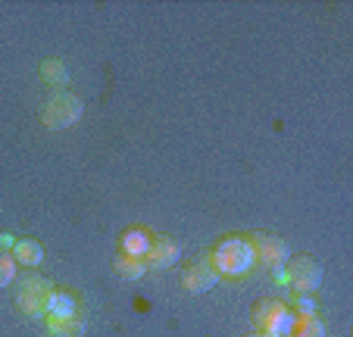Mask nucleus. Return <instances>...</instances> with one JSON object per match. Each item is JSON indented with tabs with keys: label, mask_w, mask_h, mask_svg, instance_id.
I'll use <instances>...</instances> for the list:
<instances>
[{
	"label": "nucleus",
	"mask_w": 353,
	"mask_h": 337,
	"mask_svg": "<svg viewBox=\"0 0 353 337\" xmlns=\"http://www.w3.org/2000/svg\"><path fill=\"white\" fill-rule=\"evenodd\" d=\"M210 263L219 275H244V272L254 269L256 253L254 244L244 238H225L213 253H210Z\"/></svg>",
	"instance_id": "f257e3e1"
},
{
	"label": "nucleus",
	"mask_w": 353,
	"mask_h": 337,
	"mask_svg": "<svg viewBox=\"0 0 353 337\" xmlns=\"http://www.w3.org/2000/svg\"><path fill=\"white\" fill-rule=\"evenodd\" d=\"M81 112H85L81 97H75L72 91H57L41 106V122H44L47 128H54V132H63V128L75 125V122L81 119Z\"/></svg>",
	"instance_id": "f03ea898"
},
{
	"label": "nucleus",
	"mask_w": 353,
	"mask_h": 337,
	"mask_svg": "<svg viewBox=\"0 0 353 337\" xmlns=\"http://www.w3.org/2000/svg\"><path fill=\"white\" fill-rule=\"evenodd\" d=\"M54 297V285L41 275H28L16 287V306L26 312L28 318H47V306Z\"/></svg>",
	"instance_id": "7ed1b4c3"
},
{
	"label": "nucleus",
	"mask_w": 353,
	"mask_h": 337,
	"mask_svg": "<svg viewBox=\"0 0 353 337\" xmlns=\"http://www.w3.org/2000/svg\"><path fill=\"white\" fill-rule=\"evenodd\" d=\"M285 275H288V281L297 287V294H310V291H316L322 281V265H319V259H313V256H294L285 263Z\"/></svg>",
	"instance_id": "20e7f679"
},
{
	"label": "nucleus",
	"mask_w": 353,
	"mask_h": 337,
	"mask_svg": "<svg viewBox=\"0 0 353 337\" xmlns=\"http://www.w3.org/2000/svg\"><path fill=\"white\" fill-rule=\"evenodd\" d=\"M254 253H256V259H260L263 265H269V269H285V263H288V244L279 238V234H266V232H260V234H254Z\"/></svg>",
	"instance_id": "39448f33"
},
{
	"label": "nucleus",
	"mask_w": 353,
	"mask_h": 337,
	"mask_svg": "<svg viewBox=\"0 0 353 337\" xmlns=\"http://www.w3.org/2000/svg\"><path fill=\"white\" fill-rule=\"evenodd\" d=\"M181 281H185V287L191 294H207L210 287H216V281H219V272L213 269L210 256H200V259H194V263L185 269Z\"/></svg>",
	"instance_id": "423d86ee"
},
{
	"label": "nucleus",
	"mask_w": 353,
	"mask_h": 337,
	"mask_svg": "<svg viewBox=\"0 0 353 337\" xmlns=\"http://www.w3.org/2000/svg\"><path fill=\"white\" fill-rule=\"evenodd\" d=\"M181 256V247L179 241L172 238H157L154 244H150V253H147V259H150V265L154 269H169V265H175Z\"/></svg>",
	"instance_id": "0eeeda50"
},
{
	"label": "nucleus",
	"mask_w": 353,
	"mask_h": 337,
	"mask_svg": "<svg viewBox=\"0 0 353 337\" xmlns=\"http://www.w3.org/2000/svg\"><path fill=\"white\" fill-rule=\"evenodd\" d=\"M285 309H288V306L279 303V300H260V303H254V309H250V318H254V325L263 331V334H269V331H272V325L279 322Z\"/></svg>",
	"instance_id": "6e6552de"
},
{
	"label": "nucleus",
	"mask_w": 353,
	"mask_h": 337,
	"mask_svg": "<svg viewBox=\"0 0 353 337\" xmlns=\"http://www.w3.org/2000/svg\"><path fill=\"white\" fill-rule=\"evenodd\" d=\"M47 331H50V337H81L85 334V318L79 312L66 318H47Z\"/></svg>",
	"instance_id": "1a4fd4ad"
},
{
	"label": "nucleus",
	"mask_w": 353,
	"mask_h": 337,
	"mask_svg": "<svg viewBox=\"0 0 353 337\" xmlns=\"http://www.w3.org/2000/svg\"><path fill=\"white\" fill-rule=\"evenodd\" d=\"M13 259L16 263H22V265H41L44 263V250H41L38 241L22 238V241H16L13 244Z\"/></svg>",
	"instance_id": "9d476101"
},
{
	"label": "nucleus",
	"mask_w": 353,
	"mask_h": 337,
	"mask_svg": "<svg viewBox=\"0 0 353 337\" xmlns=\"http://www.w3.org/2000/svg\"><path fill=\"white\" fill-rule=\"evenodd\" d=\"M75 312H79V303H75L72 294L54 291V297H50V306H47V318H66V316H75Z\"/></svg>",
	"instance_id": "9b49d317"
},
{
	"label": "nucleus",
	"mask_w": 353,
	"mask_h": 337,
	"mask_svg": "<svg viewBox=\"0 0 353 337\" xmlns=\"http://www.w3.org/2000/svg\"><path fill=\"white\" fill-rule=\"evenodd\" d=\"M122 250H125V256L144 259L147 253H150V238H147L144 232H125V238H122Z\"/></svg>",
	"instance_id": "f8f14e48"
},
{
	"label": "nucleus",
	"mask_w": 353,
	"mask_h": 337,
	"mask_svg": "<svg viewBox=\"0 0 353 337\" xmlns=\"http://www.w3.org/2000/svg\"><path fill=\"white\" fill-rule=\"evenodd\" d=\"M113 269H116V275L119 278H128V281H138L141 275L147 272V263H141V259H134V256H116L113 259Z\"/></svg>",
	"instance_id": "ddd939ff"
},
{
	"label": "nucleus",
	"mask_w": 353,
	"mask_h": 337,
	"mask_svg": "<svg viewBox=\"0 0 353 337\" xmlns=\"http://www.w3.org/2000/svg\"><path fill=\"white\" fill-rule=\"evenodd\" d=\"M41 79L47 81V85H54V88H63L69 81V69L63 60H44L41 63Z\"/></svg>",
	"instance_id": "4468645a"
},
{
	"label": "nucleus",
	"mask_w": 353,
	"mask_h": 337,
	"mask_svg": "<svg viewBox=\"0 0 353 337\" xmlns=\"http://www.w3.org/2000/svg\"><path fill=\"white\" fill-rule=\"evenodd\" d=\"M291 337H325V325L316 316H303L297 318V328H294Z\"/></svg>",
	"instance_id": "2eb2a0df"
},
{
	"label": "nucleus",
	"mask_w": 353,
	"mask_h": 337,
	"mask_svg": "<svg viewBox=\"0 0 353 337\" xmlns=\"http://www.w3.org/2000/svg\"><path fill=\"white\" fill-rule=\"evenodd\" d=\"M294 328H297V316H294L291 309H285V312H281V318L272 325V331H269L266 337H291Z\"/></svg>",
	"instance_id": "dca6fc26"
},
{
	"label": "nucleus",
	"mask_w": 353,
	"mask_h": 337,
	"mask_svg": "<svg viewBox=\"0 0 353 337\" xmlns=\"http://www.w3.org/2000/svg\"><path fill=\"white\" fill-rule=\"evenodd\" d=\"M13 278H16V259L0 250V287H7Z\"/></svg>",
	"instance_id": "f3484780"
},
{
	"label": "nucleus",
	"mask_w": 353,
	"mask_h": 337,
	"mask_svg": "<svg viewBox=\"0 0 353 337\" xmlns=\"http://www.w3.org/2000/svg\"><path fill=\"white\" fill-rule=\"evenodd\" d=\"M297 309L303 312V316H316V300L307 297V294H297Z\"/></svg>",
	"instance_id": "a211bd4d"
},
{
	"label": "nucleus",
	"mask_w": 353,
	"mask_h": 337,
	"mask_svg": "<svg viewBox=\"0 0 353 337\" xmlns=\"http://www.w3.org/2000/svg\"><path fill=\"white\" fill-rule=\"evenodd\" d=\"M13 234H0V250H7V247H13Z\"/></svg>",
	"instance_id": "6ab92c4d"
},
{
	"label": "nucleus",
	"mask_w": 353,
	"mask_h": 337,
	"mask_svg": "<svg viewBox=\"0 0 353 337\" xmlns=\"http://www.w3.org/2000/svg\"><path fill=\"white\" fill-rule=\"evenodd\" d=\"M250 337H266V334H250Z\"/></svg>",
	"instance_id": "aec40b11"
}]
</instances>
